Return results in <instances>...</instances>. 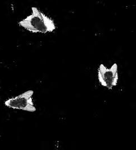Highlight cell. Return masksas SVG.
<instances>
[{
  "label": "cell",
  "instance_id": "7a4b0ae2",
  "mask_svg": "<svg viewBox=\"0 0 136 150\" xmlns=\"http://www.w3.org/2000/svg\"><path fill=\"white\" fill-rule=\"evenodd\" d=\"M33 91L29 90L18 96L11 98L5 102V105L10 108L22 110L29 112H35L36 109L32 99Z\"/></svg>",
  "mask_w": 136,
  "mask_h": 150
},
{
  "label": "cell",
  "instance_id": "3957f363",
  "mask_svg": "<svg viewBox=\"0 0 136 150\" xmlns=\"http://www.w3.org/2000/svg\"><path fill=\"white\" fill-rule=\"evenodd\" d=\"M98 79L100 84L109 89L115 87L119 80L117 64H114L109 68L100 64L98 70Z\"/></svg>",
  "mask_w": 136,
  "mask_h": 150
},
{
  "label": "cell",
  "instance_id": "6da1fadb",
  "mask_svg": "<svg viewBox=\"0 0 136 150\" xmlns=\"http://www.w3.org/2000/svg\"><path fill=\"white\" fill-rule=\"evenodd\" d=\"M32 13L20 21L19 25L32 33H46L53 32L56 28L54 22L35 7L32 8Z\"/></svg>",
  "mask_w": 136,
  "mask_h": 150
}]
</instances>
